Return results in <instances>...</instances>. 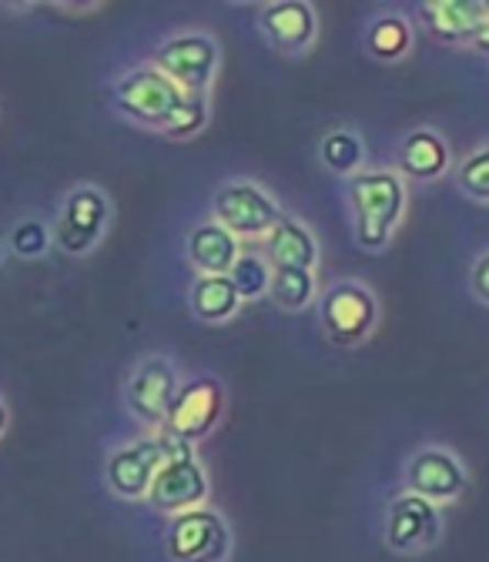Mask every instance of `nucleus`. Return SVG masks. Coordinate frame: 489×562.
<instances>
[{"label": "nucleus", "mask_w": 489, "mask_h": 562, "mask_svg": "<svg viewBox=\"0 0 489 562\" xmlns=\"http://www.w3.org/2000/svg\"><path fill=\"white\" fill-rule=\"evenodd\" d=\"M348 204L356 215V241L366 251H382L402 222L405 184L396 171H363L348 178Z\"/></svg>", "instance_id": "obj_1"}, {"label": "nucleus", "mask_w": 489, "mask_h": 562, "mask_svg": "<svg viewBox=\"0 0 489 562\" xmlns=\"http://www.w3.org/2000/svg\"><path fill=\"white\" fill-rule=\"evenodd\" d=\"M181 452H191L188 442H178L165 432L142 439V442H131L124 449H118L108 459V485L114 496L121 499H142L148 496V488L155 482V475L162 472V465Z\"/></svg>", "instance_id": "obj_2"}, {"label": "nucleus", "mask_w": 489, "mask_h": 562, "mask_svg": "<svg viewBox=\"0 0 489 562\" xmlns=\"http://www.w3.org/2000/svg\"><path fill=\"white\" fill-rule=\"evenodd\" d=\"M185 98L188 94L171 78H165L158 67H134L131 75H124L114 88V101L131 121L162 127V131L171 121V114L181 108Z\"/></svg>", "instance_id": "obj_3"}, {"label": "nucleus", "mask_w": 489, "mask_h": 562, "mask_svg": "<svg viewBox=\"0 0 489 562\" xmlns=\"http://www.w3.org/2000/svg\"><path fill=\"white\" fill-rule=\"evenodd\" d=\"M319 318L335 345H359L379 322V302L359 281H338L322 295Z\"/></svg>", "instance_id": "obj_4"}, {"label": "nucleus", "mask_w": 489, "mask_h": 562, "mask_svg": "<svg viewBox=\"0 0 489 562\" xmlns=\"http://www.w3.org/2000/svg\"><path fill=\"white\" fill-rule=\"evenodd\" d=\"M155 67L185 94H204L219 67V44L208 34H178L155 50Z\"/></svg>", "instance_id": "obj_5"}, {"label": "nucleus", "mask_w": 489, "mask_h": 562, "mask_svg": "<svg viewBox=\"0 0 489 562\" xmlns=\"http://www.w3.org/2000/svg\"><path fill=\"white\" fill-rule=\"evenodd\" d=\"M443 536V519L440 506L415 496V492H399L389 503L386 513V546L392 552L412 555V552H426L440 542Z\"/></svg>", "instance_id": "obj_6"}, {"label": "nucleus", "mask_w": 489, "mask_h": 562, "mask_svg": "<svg viewBox=\"0 0 489 562\" xmlns=\"http://www.w3.org/2000/svg\"><path fill=\"white\" fill-rule=\"evenodd\" d=\"M278 218H282V211L258 184L238 181L225 184L215 194V222L229 228L235 238H265Z\"/></svg>", "instance_id": "obj_7"}, {"label": "nucleus", "mask_w": 489, "mask_h": 562, "mask_svg": "<svg viewBox=\"0 0 489 562\" xmlns=\"http://www.w3.org/2000/svg\"><path fill=\"white\" fill-rule=\"evenodd\" d=\"M165 542L175 562H222L229 555V529L212 509H188L175 516Z\"/></svg>", "instance_id": "obj_8"}, {"label": "nucleus", "mask_w": 489, "mask_h": 562, "mask_svg": "<svg viewBox=\"0 0 489 562\" xmlns=\"http://www.w3.org/2000/svg\"><path fill=\"white\" fill-rule=\"evenodd\" d=\"M178 392H181V385H178L175 366L168 359L155 356V359H145L131 372L124 398H127L131 412L142 415L148 426L165 429V422L178 402Z\"/></svg>", "instance_id": "obj_9"}, {"label": "nucleus", "mask_w": 489, "mask_h": 562, "mask_svg": "<svg viewBox=\"0 0 489 562\" xmlns=\"http://www.w3.org/2000/svg\"><path fill=\"white\" fill-rule=\"evenodd\" d=\"M219 415H222V385L215 379H195L181 385L178 402L162 432L191 446L219 426Z\"/></svg>", "instance_id": "obj_10"}, {"label": "nucleus", "mask_w": 489, "mask_h": 562, "mask_svg": "<svg viewBox=\"0 0 489 562\" xmlns=\"http://www.w3.org/2000/svg\"><path fill=\"white\" fill-rule=\"evenodd\" d=\"M469 485L463 462L446 449H423L405 465V492H415L430 503H456Z\"/></svg>", "instance_id": "obj_11"}, {"label": "nucleus", "mask_w": 489, "mask_h": 562, "mask_svg": "<svg viewBox=\"0 0 489 562\" xmlns=\"http://www.w3.org/2000/svg\"><path fill=\"white\" fill-rule=\"evenodd\" d=\"M204 499H208V475H204L201 462L195 459V452H181V456L168 459L148 488V503L155 509L175 513V516L198 509Z\"/></svg>", "instance_id": "obj_12"}, {"label": "nucleus", "mask_w": 489, "mask_h": 562, "mask_svg": "<svg viewBox=\"0 0 489 562\" xmlns=\"http://www.w3.org/2000/svg\"><path fill=\"white\" fill-rule=\"evenodd\" d=\"M108 225V198L98 188H78L67 194L54 238L67 255H85Z\"/></svg>", "instance_id": "obj_13"}, {"label": "nucleus", "mask_w": 489, "mask_h": 562, "mask_svg": "<svg viewBox=\"0 0 489 562\" xmlns=\"http://www.w3.org/2000/svg\"><path fill=\"white\" fill-rule=\"evenodd\" d=\"M262 31L278 50L299 54L315 41L319 18L312 4H302V0H278V4H268L262 11Z\"/></svg>", "instance_id": "obj_14"}, {"label": "nucleus", "mask_w": 489, "mask_h": 562, "mask_svg": "<svg viewBox=\"0 0 489 562\" xmlns=\"http://www.w3.org/2000/svg\"><path fill=\"white\" fill-rule=\"evenodd\" d=\"M419 18L433 37L469 47L476 27L486 21V4H479V0H430V4L419 8Z\"/></svg>", "instance_id": "obj_15"}, {"label": "nucleus", "mask_w": 489, "mask_h": 562, "mask_svg": "<svg viewBox=\"0 0 489 562\" xmlns=\"http://www.w3.org/2000/svg\"><path fill=\"white\" fill-rule=\"evenodd\" d=\"M399 171L412 181H436L449 171V145L430 127H419L402 137Z\"/></svg>", "instance_id": "obj_16"}, {"label": "nucleus", "mask_w": 489, "mask_h": 562, "mask_svg": "<svg viewBox=\"0 0 489 562\" xmlns=\"http://www.w3.org/2000/svg\"><path fill=\"white\" fill-rule=\"evenodd\" d=\"M238 255V238L219 222H204L188 235V258L201 274H229Z\"/></svg>", "instance_id": "obj_17"}, {"label": "nucleus", "mask_w": 489, "mask_h": 562, "mask_svg": "<svg viewBox=\"0 0 489 562\" xmlns=\"http://www.w3.org/2000/svg\"><path fill=\"white\" fill-rule=\"evenodd\" d=\"M265 258L271 268H305L312 271L319 261V245L309 235V228H302L296 218H278L275 228L265 235Z\"/></svg>", "instance_id": "obj_18"}, {"label": "nucleus", "mask_w": 489, "mask_h": 562, "mask_svg": "<svg viewBox=\"0 0 489 562\" xmlns=\"http://www.w3.org/2000/svg\"><path fill=\"white\" fill-rule=\"evenodd\" d=\"M242 295L229 274H201L191 289V312L201 322H225L238 312Z\"/></svg>", "instance_id": "obj_19"}, {"label": "nucleus", "mask_w": 489, "mask_h": 562, "mask_svg": "<svg viewBox=\"0 0 489 562\" xmlns=\"http://www.w3.org/2000/svg\"><path fill=\"white\" fill-rule=\"evenodd\" d=\"M366 47L373 57L392 64V60H402L409 50H412V27L405 18L399 14H382L373 21L369 34H366Z\"/></svg>", "instance_id": "obj_20"}, {"label": "nucleus", "mask_w": 489, "mask_h": 562, "mask_svg": "<svg viewBox=\"0 0 489 562\" xmlns=\"http://www.w3.org/2000/svg\"><path fill=\"white\" fill-rule=\"evenodd\" d=\"M271 302L289 312L305 308L315 299V274L305 268H271Z\"/></svg>", "instance_id": "obj_21"}, {"label": "nucleus", "mask_w": 489, "mask_h": 562, "mask_svg": "<svg viewBox=\"0 0 489 562\" xmlns=\"http://www.w3.org/2000/svg\"><path fill=\"white\" fill-rule=\"evenodd\" d=\"M319 158L332 175H348L353 178L363 165V140L353 131H332L322 137Z\"/></svg>", "instance_id": "obj_22"}, {"label": "nucleus", "mask_w": 489, "mask_h": 562, "mask_svg": "<svg viewBox=\"0 0 489 562\" xmlns=\"http://www.w3.org/2000/svg\"><path fill=\"white\" fill-rule=\"evenodd\" d=\"M456 184L469 201L489 204V140L469 151L456 168Z\"/></svg>", "instance_id": "obj_23"}, {"label": "nucleus", "mask_w": 489, "mask_h": 562, "mask_svg": "<svg viewBox=\"0 0 489 562\" xmlns=\"http://www.w3.org/2000/svg\"><path fill=\"white\" fill-rule=\"evenodd\" d=\"M229 278L235 281V289H238L242 299H258V295H265L271 289V265L262 255L242 251L235 268L229 271Z\"/></svg>", "instance_id": "obj_24"}, {"label": "nucleus", "mask_w": 489, "mask_h": 562, "mask_svg": "<svg viewBox=\"0 0 489 562\" xmlns=\"http://www.w3.org/2000/svg\"><path fill=\"white\" fill-rule=\"evenodd\" d=\"M208 121V98L204 94H188L181 101V108L171 114V121L165 124V134L171 137H191L204 127Z\"/></svg>", "instance_id": "obj_25"}, {"label": "nucleus", "mask_w": 489, "mask_h": 562, "mask_svg": "<svg viewBox=\"0 0 489 562\" xmlns=\"http://www.w3.org/2000/svg\"><path fill=\"white\" fill-rule=\"evenodd\" d=\"M47 245H51V232H47V225H41V222H21V225L14 228V235H11V248H14L18 255H24V258L44 255Z\"/></svg>", "instance_id": "obj_26"}, {"label": "nucleus", "mask_w": 489, "mask_h": 562, "mask_svg": "<svg viewBox=\"0 0 489 562\" xmlns=\"http://www.w3.org/2000/svg\"><path fill=\"white\" fill-rule=\"evenodd\" d=\"M469 289H473V295H476L482 305H489V251H482V255L473 261V271H469Z\"/></svg>", "instance_id": "obj_27"}, {"label": "nucleus", "mask_w": 489, "mask_h": 562, "mask_svg": "<svg viewBox=\"0 0 489 562\" xmlns=\"http://www.w3.org/2000/svg\"><path fill=\"white\" fill-rule=\"evenodd\" d=\"M469 47L489 57V14H486V21H482V24L476 27V34H473V41H469Z\"/></svg>", "instance_id": "obj_28"}, {"label": "nucleus", "mask_w": 489, "mask_h": 562, "mask_svg": "<svg viewBox=\"0 0 489 562\" xmlns=\"http://www.w3.org/2000/svg\"><path fill=\"white\" fill-rule=\"evenodd\" d=\"M8 429V408H4V402H0V432Z\"/></svg>", "instance_id": "obj_29"}, {"label": "nucleus", "mask_w": 489, "mask_h": 562, "mask_svg": "<svg viewBox=\"0 0 489 562\" xmlns=\"http://www.w3.org/2000/svg\"><path fill=\"white\" fill-rule=\"evenodd\" d=\"M486 14H489V0H486Z\"/></svg>", "instance_id": "obj_30"}, {"label": "nucleus", "mask_w": 489, "mask_h": 562, "mask_svg": "<svg viewBox=\"0 0 489 562\" xmlns=\"http://www.w3.org/2000/svg\"><path fill=\"white\" fill-rule=\"evenodd\" d=\"M0 258H4V248H0Z\"/></svg>", "instance_id": "obj_31"}]
</instances>
